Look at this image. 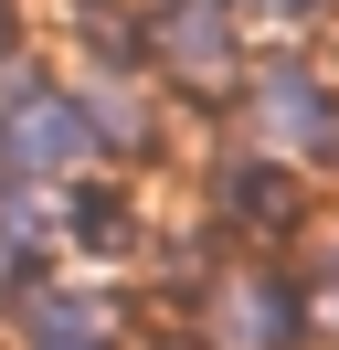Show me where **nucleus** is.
I'll return each mask as SVG.
<instances>
[{"label":"nucleus","mask_w":339,"mask_h":350,"mask_svg":"<svg viewBox=\"0 0 339 350\" xmlns=\"http://www.w3.org/2000/svg\"><path fill=\"white\" fill-rule=\"evenodd\" d=\"M254 117H265L275 138H297V149H318V138H329V96H318L308 64H275L265 85H254Z\"/></svg>","instance_id":"obj_1"},{"label":"nucleus","mask_w":339,"mask_h":350,"mask_svg":"<svg viewBox=\"0 0 339 350\" xmlns=\"http://www.w3.org/2000/svg\"><path fill=\"white\" fill-rule=\"evenodd\" d=\"M159 53H170V64H223V53H233L223 0H159Z\"/></svg>","instance_id":"obj_2"},{"label":"nucleus","mask_w":339,"mask_h":350,"mask_svg":"<svg viewBox=\"0 0 339 350\" xmlns=\"http://www.w3.org/2000/svg\"><path fill=\"white\" fill-rule=\"evenodd\" d=\"M223 202H233L244 223H286V213H297V180L265 170V159H233V170H223Z\"/></svg>","instance_id":"obj_3"},{"label":"nucleus","mask_w":339,"mask_h":350,"mask_svg":"<svg viewBox=\"0 0 339 350\" xmlns=\"http://www.w3.org/2000/svg\"><path fill=\"white\" fill-rule=\"evenodd\" d=\"M265 11H286V22H308V11H318V0H265Z\"/></svg>","instance_id":"obj_4"},{"label":"nucleus","mask_w":339,"mask_h":350,"mask_svg":"<svg viewBox=\"0 0 339 350\" xmlns=\"http://www.w3.org/2000/svg\"><path fill=\"white\" fill-rule=\"evenodd\" d=\"M11 32H21V11H11V0H0V53H11Z\"/></svg>","instance_id":"obj_5"}]
</instances>
